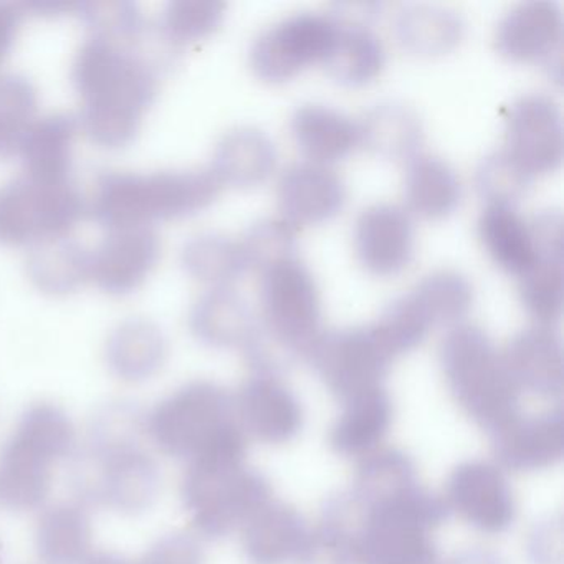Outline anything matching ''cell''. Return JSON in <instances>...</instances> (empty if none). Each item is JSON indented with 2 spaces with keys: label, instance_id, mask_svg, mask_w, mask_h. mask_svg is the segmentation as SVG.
<instances>
[{
  "label": "cell",
  "instance_id": "obj_1",
  "mask_svg": "<svg viewBox=\"0 0 564 564\" xmlns=\"http://www.w3.org/2000/svg\"><path fill=\"white\" fill-rule=\"evenodd\" d=\"M138 47L90 37L75 55L72 84L82 98L78 124L98 147H128L156 98L160 68Z\"/></svg>",
  "mask_w": 564,
  "mask_h": 564
},
{
  "label": "cell",
  "instance_id": "obj_2",
  "mask_svg": "<svg viewBox=\"0 0 564 564\" xmlns=\"http://www.w3.org/2000/svg\"><path fill=\"white\" fill-rule=\"evenodd\" d=\"M147 414L130 402H113L91 421L85 448L72 468L82 500L138 514L160 497L161 470L143 444Z\"/></svg>",
  "mask_w": 564,
  "mask_h": 564
},
{
  "label": "cell",
  "instance_id": "obj_3",
  "mask_svg": "<svg viewBox=\"0 0 564 564\" xmlns=\"http://www.w3.org/2000/svg\"><path fill=\"white\" fill-rule=\"evenodd\" d=\"M352 533L355 564H437L434 531L451 510L421 481L389 497L356 500L348 491L329 498Z\"/></svg>",
  "mask_w": 564,
  "mask_h": 564
},
{
  "label": "cell",
  "instance_id": "obj_4",
  "mask_svg": "<svg viewBox=\"0 0 564 564\" xmlns=\"http://www.w3.org/2000/svg\"><path fill=\"white\" fill-rule=\"evenodd\" d=\"M220 181L210 170L160 171L153 174L107 171L95 181L90 210L108 230L150 227L156 220L183 219L209 207Z\"/></svg>",
  "mask_w": 564,
  "mask_h": 564
},
{
  "label": "cell",
  "instance_id": "obj_5",
  "mask_svg": "<svg viewBox=\"0 0 564 564\" xmlns=\"http://www.w3.org/2000/svg\"><path fill=\"white\" fill-rule=\"evenodd\" d=\"M147 435L163 454L193 462L207 455H246L247 434L234 395L210 381H193L147 414Z\"/></svg>",
  "mask_w": 564,
  "mask_h": 564
},
{
  "label": "cell",
  "instance_id": "obj_6",
  "mask_svg": "<svg viewBox=\"0 0 564 564\" xmlns=\"http://www.w3.org/2000/svg\"><path fill=\"white\" fill-rule=\"evenodd\" d=\"M77 444L74 422L61 405L37 402L25 409L0 452V507L37 510L52 488V468Z\"/></svg>",
  "mask_w": 564,
  "mask_h": 564
},
{
  "label": "cell",
  "instance_id": "obj_7",
  "mask_svg": "<svg viewBox=\"0 0 564 564\" xmlns=\"http://www.w3.org/2000/svg\"><path fill=\"white\" fill-rule=\"evenodd\" d=\"M441 366L458 408L485 431L491 434L520 414L521 392L480 326H452L441 343Z\"/></svg>",
  "mask_w": 564,
  "mask_h": 564
},
{
  "label": "cell",
  "instance_id": "obj_8",
  "mask_svg": "<svg viewBox=\"0 0 564 564\" xmlns=\"http://www.w3.org/2000/svg\"><path fill=\"white\" fill-rule=\"evenodd\" d=\"M181 497L194 530L207 540H219L240 530L273 498L265 475L246 465V457L213 455L189 462Z\"/></svg>",
  "mask_w": 564,
  "mask_h": 564
},
{
  "label": "cell",
  "instance_id": "obj_9",
  "mask_svg": "<svg viewBox=\"0 0 564 564\" xmlns=\"http://www.w3.org/2000/svg\"><path fill=\"white\" fill-rule=\"evenodd\" d=\"M260 303V329L292 361L305 359L322 322L318 286L305 263L292 257L263 270Z\"/></svg>",
  "mask_w": 564,
  "mask_h": 564
},
{
  "label": "cell",
  "instance_id": "obj_10",
  "mask_svg": "<svg viewBox=\"0 0 564 564\" xmlns=\"http://www.w3.org/2000/svg\"><path fill=\"white\" fill-rule=\"evenodd\" d=\"M87 213L74 180L42 184L22 176L0 186V243L34 246L68 236Z\"/></svg>",
  "mask_w": 564,
  "mask_h": 564
},
{
  "label": "cell",
  "instance_id": "obj_11",
  "mask_svg": "<svg viewBox=\"0 0 564 564\" xmlns=\"http://www.w3.org/2000/svg\"><path fill=\"white\" fill-rule=\"evenodd\" d=\"M305 359L341 401L381 386L394 361L371 325L319 333Z\"/></svg>",
  "mask_w": 564,
  "mask_h": 564
},
{
  "label": "cell",
  "instance_id": "obj_12",
  "mask_svg": "<svg viewBox=\"0 0 564 564\" xmlns=\"http://www.w3.org/2000/svg\"><path fill=\"white\" fill-rule=\"evenodd\" d=\"M335 34L332 15H292L259 35L250 51V64L262 80L282 84L308 65L323 62Z\"/></svg>",
  "mask_w": 564,
  "mask_h": 564
},
{
  "label": "cell",
  "instance_id": "obj_13",
  "mask_svg": "<svg viewBox=\"0 0 564 564\" xmlns=\"http://www.w3.org/2000/svg\"><path fill=\"white\" fill-rule=\"evenodd\" d=\"M505 153L530 177L553 173L563 161V120L553 98L528 94L508 107Z\"/></svg>",
  "mask_w": 564,
  "mask_h": 564
},
{
  "label": "cell",
  "instance_id": "obj_14",
  "mask_svg": "<svg viewBox=\"0 0 564 564\" xmlns=\"http://www.w3.org/2000/svg\"><path fill=\"white\" fill-rule=\"evenodd\" d=\"M448 510L485 534L510 530L517 520V498L498 465L467 460L452 470L445 490Z\"/></svg>",
  "mask_w": 564,
  "mask_h": 564
},
{
  "label": "cell",
  "instance_id": "obj_15",
  "mask_svg": "<svg viewBox=\"0 0 564 564\" xmlns=\"http://www.w3.org/2000/svg\"><path fill=\"white\" fill-rule=\"evenodd\" d=\"M234 401L243 432L262 444H289L302 432V404L276 375L252 372Z\"/></svg>",
  "mask_w": 564,
  "mask_h": 564
},
{
  "label": "cell",
  "instance_id": "obj_16",
  "mask_svg": "<svg viewBox=\"0 0 564 564\" xmlns=\"http://www.w3.org/2000/svg\"><path fill=\"white\" fill-rule=\"evenodd\" d=\"M490 435L498 467L517 474L554 467L564 454L563 409L557 405L530 415L520 412Z\"/></svg>",
  "mask_w": 564,
  "mask_h": 564
},
{
  "label": "cell",
  "instance_id": "obj_17",
  "mask_svg": "<svg viewBox=\"0 0 564 564\" xmlns=\"http://www.w3.org/2000/svg\"><path fill=\"white\" fill-rule=\"evenodd\" d=\"M161 257L151 227L110 230L91 252L90 279L110 295H128L143 285Z\"/></svg>",
  "mask_w": 564,
  "mask_h": 564
},
{
  "label": "cell",
  "instance_id": "obj_18",
  "mask_svg": "<svg viewBox=\"0 0 564 564\" xmlns=\"http://www.w3.org/2000/svg\"><path fill=\"white\" fill-rule=\"evenodd\" d=\"M563 14L556 2L531 0L511 9L497 29V48L513 62H534L561 70Z\"/></svg>",
  "mask_w": 564,
  "mask_h": 564
},
{
  "label": "cell",
  "instance_id": "obj_19",
  "mask_svg": "<svg viewBox=\"0 0 564 564\" xmlns=\"http://www.w3.org/2000/svg\"><path fill=\"white\" fill-rule=\"evenodd\" d=\"M359 263L372 275L402 272L414 256V224L395 204H375L359 214L355 227Z\"/></svg>",
  "mask_w": 564,
  "mask_h": 564
},
{
  "label": "cell",
  "instance_id": "obj_20",
  "mask_svg": "<svg viewBox=\"0 0 564 564\" xmlns=\"http://www.w3.org/2000/svg\"><path fill=\"white\" fill-rule=\"evenodd\" d=\"M501 358L518 391L544 399L563 395V346L551 326L534 325L517 333Z\"/></svg>",
  "mask_w": 564,
  "mask_h": 564
},
{
  "label": "cell",
  "instance_id": "obj_21",
  "mask_svg": "<svg viewBox=\"0 0 564 564\" xmlns=\"http://www.w3.org/2000/svg\"><path fill=\"white\" fill-rule=\"evenodd\" d=\"M345 204V183L335 171L322 164H293L280 177V210L293 227L333 219Z\"/></svg>",
  "mask_w": 564,
  "mask_h": 564
},
{
  "label": "cell",
  "instance_id": "obj_22",
  "mask_svg": "<svg viewBox=\"0 0 564 564\" xmlns=\"http://www.w3.org/2000/svg\"><path fill=\"white\" fill-rule=\"evenodd\" d=\"M239 531L250 564H290L299 561L310 528L296 508L272 498Z\"/></svg>",
  "mask_w": 564,
  "mask_h": 564
},
{
  "label": "cell",
  "instance_id": "obj_23",
  "mask_svg": "<svg viewBox=\"0 0 564 564\" xmlns=\"http://www.w3.org/2000/svg\"><path fill=\"white\" fill-rule=\"evenodd\" d=\"M394 417L384 386H375L343 401V412L329 431V445L341 457H366L379 448Z\"/></svg>",
  "mask_w": 564,
  "mask_h": 564
},
{
  "label": "cell",
  "instance_id": "obj_24",
  "mask_svg": "<svg viewBox=\"0 0 564 564\" xmlns=\"http://www.w3.org/2000/svg\"><path fill=\"white\" fill-rule=\"evenodd\" d=\"M257 322L249 303L230 286H213L194 303L189 328L209 348L242 349L256 335Z\"/></svg>",
  "mask_w": 564,
  "mask_h": 564
},
{
  "label": "cell",
  "instance_id": "obj_25",
  "mask_svg": "<svg viewBox=\"0 0 564 564\" xmlns=\"http://www.w3.org/2000/svg\"><path fill=\"white\" fill-rule=\"evenodd\" d=\"M78 128L80 124L74 115L54 113L35 120L19 151L24 176L42 184L72 181Z\"/></svg>",
  "mask_w": 564,
  "mask_h": 564
},
{
  "label": "cell",
  "instance_id": "obj_26",
  "mask_svg": "<svg viewBox=\"0 0 564 564\" xmlns=\"http://www.w3.org/2000/svg\"><path fill=\"white\" fill-rule=\"evenodd\" d=\"M105 358L117 378L127 382L147 381L166 362L167 339L151 319H127L108 336Z\"/></svg>",
  "mask_w": 564,
  "mask_h": 564
},
{
  "label": "cell",
  "instance_id": "obj_27",
  "mask_svg": "<svg viewBox=\"0 0 564 564\" xmlns=\"http://www.w3.org/2000/svg\"><path fill=\"white\" fill-rule=\"evenodd\" d=\"M290 130L296 147L310 163L322 166L348 156L359 143L358 123L325 105L310 104L296 108Z\"/></svg>",
  "mask_w": 564,
  "mask_h": 564
},
{
  "label": "cell",
  "instance_id": "obj_28",
  "mask_svg": "<svg viewBox=\"0 0 564 564\" xmlns=\"http://www.w3.org/2000/svg\"><path fill=\"white\" fill-rule=\"evenodd\" d=\"M276 148L259 128L239 127L224 134L214 151L213 173L220 184L256 187L272 176Z\"/></svg>",
  "mask_w": 564,
  "mask_h": 564
},
{
  "label": "cell",
  "instance_id": "obj_29",
  "mask_svg": "<svg viewBox=\"0 0 564 564\" xmlns=\"http://www.w3.org/2000/svg\"><path fill=\"white\" fill-rule=\"evenodd\" d=\"M25 265L41 292L68 295L90 280L91 252L72 237H51L32 246Z\"/></svg>",
  "mask_w": 564,
  "mask_h": 564
},
{
  "label": "cell",
  "instance_id": "obj_30",
  "mask_svg": "<svg viewBox=\"0 0 564 564\" xmlns=\"http://www.w3.org/2000/svg\"><path fill=\"white\" fill-rule=\"evenodd\" d=\"M359 143L386 160H412L424 141L421 118L402 101L369 108L358 123Z\"/></svg>",
  "mask_w": 564,
  "mask_h": 564
},
{
  "label": "cell",
  "instance_id": "obj_31",
  "mask_svg": "<svg viewBox=\"0 0 564 564\" xmlns=\"http://www.w3.org/2000/svg\"><path fill=\"white\" fill-rule=\"evenodd\" d=\"M404 197L409 210L422 219H444L462 199L460 180L451 164L432 154H417L405 173Z\"/></svg>",
  "mask_w": 564,
  "mask_h": 564
},
{
  "label": "cell",
  "instance_id": "obj_32",
  "mask_svg": "<svg viewBox=\"0 0 564 564\" xmlns=\"http://www.w3.org/2000/svg\"><path fill=\"white\" fill-rule=\"evenodd\" d=\"M399 44L421 57H435L454 51L465 34L464 19L448 8L434 4H411L395 15Z\"/></svg>",
  "mask_w": 564,
  "mask_h": 564
},
{
  "label": "cell",
  "instance_id": "obj_33",
  "mask_svg": "<svg viewBox=\"0 0 564 564\" xmlns=\"http://www.w3.org/2000/svg\"><path fill=\"white\" fill-rule=\"evenodd\" d=\"M335 22V39L322 64L338 84L362 87L381 74L386 64L384 48L371 28Z\"/></svg>",
  "mask_w": 564,
  "mask_h": 564
},
{
  "label": "cell",
  "instance_id": "obj_34",
  "mask_svg": "<svg viewBox=\"0 0 564 564\" xmlns=\"http://www.w3.org/2000/svg\"><path fill=\"white\" fill-rule=\"evenodd\" d=\"M37 553L45 564H80L90 553L91 521L78 503H61L39 518Z\"/></svg>",
  "mask_w": 564,
  "mask_h": 564
},
{
  "label": "cell",
  "instance_id": "obj_35",
  "mask_svg": "<svg viewBox=\"0 0 564 564\" xmlns=\"http://www.w3.org/2000/svg\"><path fill=\"white\" fill-rule=\"evenodd\" d=\"M478 236L494 262L513 275L527 272L538 259L530 226L514 207L488 206L478 220Z\"/></svg>",
  "mask_w": 564,
  "mask_h": 564
},
{
  "label": "cell",
  "instance_id": "obj_36",
  "mask_svg": "<svg viewBox=\"0 0 564 564\" xmlns=\"http://www.w3.org/2000/svg\"><path fill=\"white\" fill-rule=\"evenodd\" d=\"M181 263L193 279L213 286H230L249 270L240 242L214 232L187 240Z\"/></svg>",
  "mask_w": 564,
  "mask_h": 564
},
{
  "label": "cell",
  "instance_id": "obj_37",
  "mask_svg": "<svg viewBox=\"0 0 564 564\" xmlns=\"http://www.w3.org/2000/svg\"><path fill=\"white\" fill-rule=\"evenodd\" d=\"M37 110V88L28 77L0 75V160L19 154Z\"/></svg>",
  "mask_w": 564,
  "mask_h": 564
},
{
  "label": "cell",
  "instance_id": "obj_38",
  "mask_svg": "<svg viewBox=\"0 0 564 564\" xmlns=\"http://www.w3.org/2000/svg\"><path fill=\"white\" fill-rule=\"evenodd\" d=\"M409 293L427 316L432 328L460 322L474 303L471 283L454 270L429 273Z\"/></svg>",
  "mask_w": 564,
  "mask_h": 564
},
{
  "label": "cell",
  "instance_id": "obj_39",
  "mask_svg": "<svg viewBox=\"0 0 564 564\" xmlns=\"http://www.w3.org/2000/svg\"><path fill=\"white\" fill-rule=\"evenodd\" d=\"M563 259L538 257L520 275V300L540 326L556 325L563 315Z\"/></svg>",
  "mask_w": 564,
  "mask_h": 564
},
{
  "label": "cell",
  "instance_id": "obj_40",
  "mask_svg": "<svg viewBox=\"0 0 564 564\" xmlns=\"http://www.w3.org/2000/svg\"><path fill=\"white\" fill-rule=\"evenodd\" d=\"M227 6L214 0L170 2L161 18L160 34L174 51L203 41L220 28Z\"/></svg>",
  "mask_w": 564,
  "mask_h": 564
},
{
  "label": "cell",
  "instance_id": "obj_41",
  "mask_svg": "<svg viewBox=\"0 0 564 564\" xmlns=\"http://www.w3.org/2000/svg\"><path fill=\"white\" fill-rule=\"evenodd\" d=\"M90 37L121 45H141L148 34L147 19L131 2H85L77 4Z\"/></svg>",
  "mask_w": 564,
  "mask_h": 564
},
{
  "label": "cell",
  "instance_id": "obj_42",
  "mask_svg": "<svg viewBox=\"0 0 564 564\" xmlns=\"http://www.w3.org/2000/svg\"><path fill=\"white\" fill-rule=\"evenodd\" d=\"M371 326L379 341L394 359L417 348L432 328L411 293L395 299Z\"/></svg>",
  "mask_w": 564,
  "mask_h": 564
},
{
  "label": "cell",
  "instance_id": "obj_43",
  "mask_svg": "<svg viewBox=\"0 0 564 564\" xmlns=\"http://www.w3.org/2000/svg\"><path fill=\"white\" fill-rule=\"evenodd\" d=\"M533 177L528 176L503 150L488 154L478 164V193L488 200V206L514 207L527 194Z\"/></svg>",
  "mask_w": 564,
  "mask_h": 564
},
{
  "label": "cell",
  "instance_id": "obj_44",
  "mask_svg": "<svg viewBox=\"0 0 564 564\" xmlns=\"http://www.w3.org/2000/svg\"><path fill=\"white\" fill-rule=\"evenodd\" d=\"M249 269L260 272L296 257L295 227L285 219H262L250 226L242 242Z\"/></svg>",
  "mask_w": 564,
  "mask_h": 564
},
{
  "label": "cell",
  "instance_id": "obj_45",
  "mask_svg": "<svg viewBox=\"0 0 564 564\" xmlns=\"http://www.w3.org/2000/svg\"><path fill=\"white\" fill-rule=\"evenodd\" d=\"M538 257L563 259V216L560 210H543L528 223Z\"/></svg>",
  "mask_w": 564,
  "mask_h": 564
},
{
  "label": "cell",
  "instance_id": "obj_46",
  "mask_svg": "<svg viewBox=\"0 0 564 564\" xmlns=\"http://www.w3.org/2000/svg\"><path fill=\"white\" fill-rule=\"evenodd\" d=\"M22 14L24 12L21 11V6L0 4V64L6 61L14 45Z\"/></svg>",
  "mask_w": 564,
  "mask_h": 564
},
{
  "label": "cell",
  "instance_id": "obj_47",
  "mask_svg": "<svg viewBox=\"0 0 564 564\" xmlns=\"http://www.w3.org/2000/svg\"><path fill=\"white\" fill-rule=\"evenodd\" d=\"M437 564H505L503 560L497 553L484 547H474V550H464L455 553L447 561H438Z\"/></svg>",
  "mask_w": 564,
  "mask_h": 564
},
{
  "label": "cell",
  "instance_id": "obj_48",
  "mask_svg": "<svg viewBox=\"0 0 564 564\" xmlns=\"http://www.w3.org/2000/svg\"><path fill=\"white\" fill-rule=\"evenodd\" d=\"M82 564H144L141 557L138 560H128L117 553H108V551H100V553L88 554L87 560Z\"/></svg>",
  "mask_w": 564,
  "mask_h": 564
},
{
  "label": "cell",
  "instance_id": "obj_49",
  "mask_svg": "<svg viewBox=\"0 0 564 564\" xmlns=\"http://www.w3.org/2000/svg\"><path fill=\"white\" fill-rule=\"evenodd\" d=\"M0 560H2V544H0Z\"/></svg>",
  "mask_w": 564,
  "mask_h": 564
}]
</instances>
